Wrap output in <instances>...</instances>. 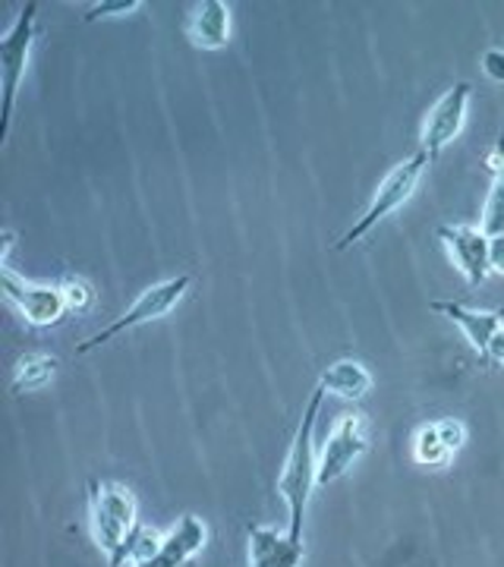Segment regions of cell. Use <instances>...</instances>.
Here are the masks:
<instances>
[{"instance_id":"6da1fadb","label":"cell","mask_w":504,"mask_h":567,"mask_svg":"<svg viewBox=\"0 0 504 567\" xmlns=\"http://www.w3.org/2000/svg\"><path fill=\"white\" fill-rule=\"evenodd\" d=\"M325 394L328 391L322 385L312 388L309 401L302 406L300 425H297L290 454L284 461L281 480H278V492H281L284 505H287V533L297 536V539H302V517H306L309 495H312V486H316V470H319L316 447H312V432H316V420H319Z\"/></svg>"},{"instance_id":"7a4b0ae2","label":"cell","mask_w":504,"mask_h":567,"mask_svg":"<svg viewBox=\"0 0 504 567\" xmlns=\"http://www.w3.org/2000/svg\"><path fill=\"white\" fill-rule=\"evenodd\" d=\"M89 527L99 548L107 555V567H123L130 561L136 524V498L121 483H89Z\"/></svg>"},{"instance_id":"3957f363","label":"cell","mask_w":504,"mask_h":567,"mask_svg":"<svg viewBox=\"0 0 504 567\" xmlns=\"http://www.w3.org/2000/svg\"><path fill=\"white\" fill-rule=\"evenodd\" d=\"M425 164H429V155H425V152H416L413 158L394 164V167L388 171V177L379 183V189H376L372 203L366 205L363 215H360L357 224H353V227L343 234L341 240L335 244V249H347V246L360 244L372 227H379L391 212H398V208L413 196V189L420 186V181H423Z\"/></svg>"},{"instance_id":"277c9868","label":"cell","mask_w":504,"mask_h":567,"mask_svg":"<svg viewBox=\"0 0 504 567\" xmlns=\"http://www.w3.org/2000/svg\"><path fill=\"white\" fill-rule=\"evenodd\" d=\"M35 13H39V3L29 0L20 10L17 22L10 25V32L0 39V70H3V121H0V142H7L10 136V123H13V104H17V92H20V82L25 76V66H29V51H32V41H35Z\"/></svg>"},{"instance_id":"5b68a950","label":"cell","mask_w":504,"mask_h":567,"mask_svg":"<svg viewBox=\"0 0 504 567\" xmlns=\"http://www.w3.org/2000/svg\"><path fill=\"white\" fill-rule=\"evenodd\" d=\"M189 284H193V278H189V275H177V278H167V281H162V284H152L148 290H142L140 300L130 306L121 319H114V322L107 324V328H101V331H95L92 338H85V341L76 347V353H89V350H95V347L114 341L117 334L130 331V328H140V324H148V322H155V319H164V316H167L174 306L181 303V297L186 293V290H189Z\"/></svg>"},{"instance_id":"8992f818","label":"cell","mask_w":504,"mask_h":567,"mask_svg":"<svg viewBox=\"0 0 504 567\" xmlns=\"http://www.w3.org/2000/svg\"><path fill=\"white\" fill-rule=\"evenodd\" d=\"M366 447V423L360 413H343L335 423L322 454H319V470H316V486H331L338 483L343 473L353 466L357 457H363Z\"/></svg>"},{"instance_id":"52a82bcc","label":"cell","mask_w":504,"mask_h":567,"mask_svg":"<svg viewBox=\"0 0 504 567\" xmlns=\"http://www.w3.org/2000/svg\"><path fill=\"white\" fill-rule=\"evenodd\" d=\"M0 287H3V297L20 309L22 319L29 324H35V328L58 324L66 316L61 287L22 281L13 268H3L0 271Z\"/></svg>"},{"instance_id":"ba28073f","label":"cell","mask_w":504,"mask_h":567,"mask_svg":"<svg viewBox=\"0 0 504 567\" xmlns=\"http://www.w3.org/2000/svg\"><path fill=\"white\" fill-rule=\"evenodd\" d=\"M470 95H473L470 82H454L442 99L432 104V111L425 114L423 136H420V140H423V148H420V152L429 155V162L439 158L444 152V145H451V142L457 140V133L464 130Z\"/></svg>"},{"instance_id":"9c48e42d","label":"cell","mask_w":504,"mask_h":567,"mask_svg":"<svg viewBox=\"0 0 504 567\" xmlns=\"http://www.w3.org/2000/svg\"><path fill=\"white\" fill-rule=\"evenodd\" d=\"M439 240L448 246L451 262L457 265V271L464 275L470 287H480L492 271V256L488 246L492 240L483 234V227L473 224H442L439 227Z\"/></svg>"},{"instance_id":"30bf717a","label":"cell","mask_w":504,"mask_h":567,"mask_svg":"<svg viewBox=\"0 0 504 567\" xmlns=\"http://www.w3.org/2000/svg\"><path fill=\"white\" fill-rule=\"evenodd\" d=\"M205 539H208L205 524L199 517L186 514V517H181L177 527L158 539V546L152 548L145 558L130 561L126 567H186L205 548Z\"/></svg>"},{"instance_id":"8fae6325","label":"cell","mask_w":504,"mask_h":567,"mask_svg":"<svg viewBox=\"0 0 504 567\" xmlns=\"http://www.w3.org/2000/svg\"><path fill=\"white\" fill-rule=\"evenodd\" d=\"M432 309L442 312L444 319H451L454 324H461L466 334V341L476 347V353L483 357V363L488 360V344L495 338V331L504 324V309H470L464 303H454V300H432Z\"/></svg>"},{"instance_id":"7c38bea8","label":"cell","mask_w":504,"mask_h":567,"mask_svg":"<svg viewBox=\"0 0 504 567\" xmlns=\"http://www.w3.org/2000/svg\"><path fill=\"white\" fill-rule=\"evenodd\" d=\"M306 546L290 533L249 527V567H300Z\"/></svg>"},{"instance_id":"4fadbf2b","label":"cell","mask_w":504,"mask_h":567,"mask_svg":"<svg viewBox=\"0 0 504 567\" xmlns=\"http://www.w3.org/2000/svg\"><path fill=\"white\" fill-rule=\"evenodd\" d=\"M189 39L196 48L218 51L230 41V7L222 0H202L189 17Z\"/></svg>"},{"instance_id":"5bb4252c","label":"cell","mask_w":504,"mask_h":567,"mask_svg":"<svg viewBox=\"0 0 504 567\" xmlns=\"http://www.w3.org/2000/svg\"><path fill=\"white\" fill-rule=\"evenodd\" d=\"M319 385H322L328 394L343 398V401H360V398H366V391L372 388V375H369V369H366L363 363H357V360H338V363H331L325 369Z\"/></svg>"},{"instance_id":"9a60e30c","label":"cell","mask_w":504,"mask_h":567,"mask_svg":"<svg viewBox=\"0 0 504 567\" xmlns=\"http://www.w3.org/2000/svg\"><path fill=\"white\" fill-rule=\"evenodd\" d=\"M58 360L48 357V353H25L17 365V375H13V394H25V391H35L44 388L54 372H58Z\"/></svg>"},{"instance_id":"2e32d148","label":"cell","mask_w":504,"mask_h":567,"mask_svg":"<svg viewBox=\"0 0 504 567\" xmlns=\"http://www.w3.org/2000/svg\"><path fill=\"white\" fill-rule=\"evenodd\" d=\"M451 454H454V451L444 445L435 423L423 425V429L413 435V457H416V464L444 466L448 461H451Z\"/></svg>"},{"instance_id":"e0dca14e","label":"cell","mask_w":504,"mask_h":567,"mask_svg":"<svg viewBox=\"0 0 504 567\" xmlns=\"http://www.w3.org/2000/svg\"><path fill=\"white\" fill-rule=\"evenodd\" d=\"M483 234L492 240V237H502L504 234V171L495 177L492 189H488V199H485L483 208Z\"/></svg>"},{"instance_id":"ac0fdd59","label":"cell","mask_w":504,"mask_h":567,"mask_svg":"<svg viewBox=\"0 0 504 567\" xmlns=\"http://www.w3.org/2000/svg\"><path fill=\"white\" fill-rule=\"evenodd\" d=\"M61 293L66 312H89L92 303H95V287L80 275H66L61 281Z\"/></svg>"},{"instance_id":"d6986e66","label":"cell","mask_w":504,"mask_h":567,"mask_svg":"<svg viewBox=\"0 0 504 567\" xmlns=\"http://www.w3.org/2000/svg\"><path fill=\"white\" fill-rule=\"evenodd\" d=\"M142 0H99V3H92L89 10H85V22H99L104 17H117V13H133V10H140Z\"/></svg>"},{"instance_id":"ffe728a7","label":"cell","mask_w":504,"mask_h":567,"mask_svg":"<svg viewBox=\"0 0 504 567\" xmlns=\"http://www.w3.org/2000/svg\"><path fill=\"white\" fill-rule=\"evenodd\" d=\"M435 429H439L442 442L451 447V451H457V447L466 442V425L461 423V420H439V423H435Z\"/></svg>"},{"instance_id":"44dd1931","label":"cell","mask_w":504,"mask_h":567,"mask_svg":"<svg viewBox=\"0 0 504 567\" xmlns=\"http://www.w3.org/2000/svg\"><path fill=\"white\" fill-rule=\"evenodd\" d=\"M483 73L492 82L504 85V48H488L483 54Z\"/></svg>"},{"instance_id":"7402d4cb","label":"cell","mask_w":504,"mask_h":567,"mask_svg":"<svg viewBox=\"0 0 504 567\" xmlns=\"http://www.w3.org/2000/svg\"><path fill=\"white\" fill-rule=\"evenodd\" d=\"M485 171L492 174V177H498L504 171V130H502V136H498V145H495V152L485 158Z\"/></svg>"},{"instance_id":"603a6c76","label":"cell","mask_w":504,"mask_h":567,"mask_svg":"<svg viewBox=\"0 0 504 567\" xmlns=\"http://www.w3.org/2000/svg\"><path fill=\"white\" fill-rule=\"evenodd\" d=\"M485 365H504V324L495 331L492 344H488V360Z\"/></svg>"},{"instance_id":"cb8c5ba5","label":"cell","mask_w":504,"mask_h":567,"mask_svg":"<svg viewBox=\"0 0 504 567\" xmlns=\"http://www.w3.org/2000/svg\"><path fill=\"white\" fill-rule=\"evenodd\" d=\"M488 256H492V271L504 275V234H502V237H492Z\"/></svg>"}]
</instances>
